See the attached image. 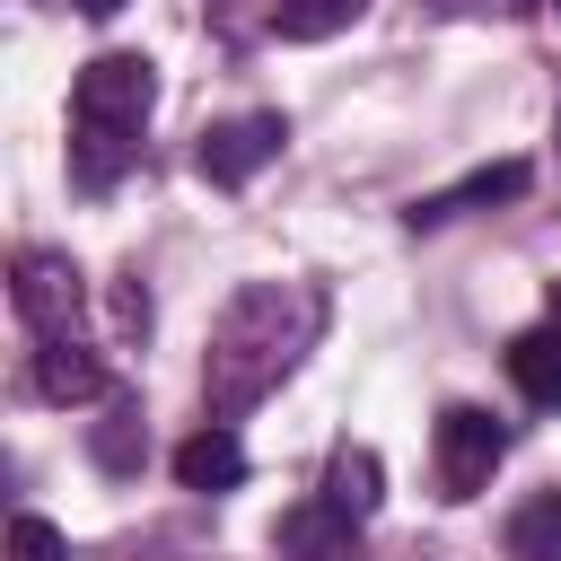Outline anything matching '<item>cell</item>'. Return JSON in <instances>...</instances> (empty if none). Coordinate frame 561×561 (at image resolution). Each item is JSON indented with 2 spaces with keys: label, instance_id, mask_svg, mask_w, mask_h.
I'll return each mask as SVG.
<instances>
[{
  "label": "cell",
  "instance_id": "4",
  "mask_svg": "<svg viewBox=\"0 0 561 561\" xmlns=\"http://www.w3.org/2000/svg\"><path fill=\"white\" fill-rule=\"evenodd\" d=\"M430 456H438V500H473V491L500 473L508 430H500L482 403H447V412H438V430H430Z\"/></svg>",
  "mask_w": 561,
  "mask_h": 561
},
{
  "label": "cell",
  "instance_id": "3",
  "mask_svg": "<svg viewBox=\"0 0 561 561\" xmlns=\"http://www.w3.org/2000/svg\"><path fill=\"white\" fill-rule=\"evenodd\" d=\"M9 307H18V324H26L35 342H61V333H79L88 280H79V263H70V254L26 245V254L9 263Z\"/></svg>",
  "mask_w": 561,
  "mask_h": 561
},
{
  "label": "cell",
  "instance_id": "17",
  "mask_svg": "<svg viewBox=\"0 0 561 561\" xmlns=\"http://www.w3.org/2000/svg\"><path fill=\"white\" fill-rule=\"evenodd\" d=\"M438 18H508V9H526V0H430Z\"/></svg>",
  "mask_w": 561,
  "mask_h": 561
},
{
  "label": "cell",
  "instance_id": "7",
  "mask_svg": "<svg viewBox=\"0 0 561 561\" xmlns=\"http://www.w3.org/2000/svg\"><path fill=\"white\" fill-rule=\"evenodd\" d=\"M535 175H526V158H500V167H473V175H456L447 193H421L412 202V228H438V219H456V210H491V202H517Z\"/></svg>",
  "mask_w": 561,
  "mask_h": 561
},
{
  "label": "cell",
  "instance_id": "19",
  "mask_svg": "<svg viewBox=\"0 0 561 561\" xmlns=\"http://www.w3.org/2000/svg\"><path fill=\"white\" fill-rule=\"evenodd\" d=\"M552 324H561V280H552Z\"/></svg>",
  "mask_w": 561,
  "mask_h": 561
},
{
  "label": "cell",
  "instance_id": "1",
  "mask_svg": "<svg viewBox=\"0 0 561 561\" xmlns=\"http://www.w3.org/2000/svg\"><path fill=\"white\" fill-rule=\"evenodd\" d=\"M324 333V289L316 280H245L219 324H210V359H202V386H210V412L237 421L254 412Z\"/></svg>",
  "mask_w": 561,
  "mask_h": 561
},
{
  "label": "cell",
  "instance_id": "9",
  "mask_svg": "<svg viewBox=\"0 0 561 561\" xmlns=\"http://www.w3.org/2000/svg\"><path fill=\"white\" fill-rule=\"evenodd\" d=\"M175 482H184V491H237V482H245L237 430H228V421H202V430L175 447Z\"/></svg>",
  "mask_w": 561,
  "mask_h": 561
},
{
  "label": "cell",
  "instance_id": "15",
  "mask_svg": "<svg viewBox=\"0 0 561 561\" xmlns=\"http://www.w3.org/2000/svg\"><path fill=\"white\" fill-rule=\"evenodd\" d=\"M9 561H61V535H53V517L18 508V517H9Z\"/></svg>",
  "mask_w": 561,
  "mask_h": 561
},
{
  "label": "cell",
  "instance_id": "6",
  "mask_svg": "<svg viewBox=\"0 0 561 561\" xmlns=\"http://www.w3.org/2000/svg\"><path fill=\"white\" fill-rule=\"evenodd\" d=\"M280 561H359V517L333 508L324 491L298 500V508L280 517Z\"/></svg>",
  "mask_w": 561,
  "mask_h": 561
},
{
  "label": "cell",
  "instance_id": "13",
  "mask_svg": "<svg viewBox=\"0 0 561 561\" xmlns=\"http://www.w3.org/2000/svg\"><path fill=\"white\" fill-rule=\"evenodd\" d=\"M359 18H368V0H272V35L280 44H324V35L359 26Z\"/></svg>",
  "mask_w": 561,
  "mask_h": 561
},
{
  "label": "cell",
  "instance_id": "14",
  "mask_svg": "<svg viewBox=\"0 0 561 561\" xmlns=\"http://www.w3.org/2000/svg\"><path fill=\"white\" fill-rule=\"evenodd\" d=\"M508 561H561V491H535L508 508Z\"/></svg>",
  "mask_w": 561,
  "mask_h": 561
},
{
  "label": "cell",
  "instance_id": "8",
  "mask_svg": "<svg viewBox=\"0 0 561 561\" xmlns=\"http://www.w3.org/2000/svg\"><path fill=\"white\" fill-rule=\"evenodd\" d=\"M35 394H44V403H114V394H105V359H96L79 333L35 342Z\"/></svg>",
  "mask_w": 561,
  "mask_h": 561
},
{
  "label": "cell",
  "instance_id": "16",
  "mask_svg": "<svg viewBox=\"0 0 561 561\" xmlns=\"http://www.w3.org/2000/svg\"><path fill=\"white\" fill-rule=\"evenodd\" d=\"M114 316H123V333H149V289L123 280V289H114Z\"/></svg>",
  "mask_w": 561,
  "mask_h": 561
},
{
  "label": "cell",
  "instance_id": "5",
  "mask_svg": "<svg viewBox=\"0 0 561 561\" xmlns=\"http://www.w3.org/2000/svg\"><path fill=\"white\" fill-rule=\"evenodd\" d=\"M280 140H289V123H280L272 105H254V114L210 123V131H202V149H193V167H202L210 184H254V175L280 158Z\"/></svg>",
  "mask_w": 561,
  "mask_h": 561
},
{
  "label": "cell",
  "instance_id": "2",
  "mask_svg": "<svg viewBox=\"0 0 561 561\" xmlns=\"http://www.w3.org/2000/svg\"><path fill=\"white\" fill-rule=\"evenodd\" d=\"M158 105V61L149 53H96L70 88V131H105V140H140Z\"/></svg>",
  "mask_w": 561,
  "mask_h": 561
},
{
  "label": "cell",
  "instance_id": "12",
  "mask_svg": "<svg viewBox=\"0 0 561 561\" xmlns=\"http://www.w3.org/2000/svg\"><path fill=\"white\" fill-rule=\"evenodd\" d=\"M324 500H333V508H351V517L368 526V517H377V500H386V465H377V447L342 438V447L324 456Z\"/></svg>",
  "mask_w": 561,
  "mask_h": 561
},
{
  "label": "cell",
  "instance_id": "11",
  "mask_svg": "<svg viewBox=\"0 0 561 561\" xmlns=\"http://www.w3.org/2000/svg\"><path fill=\"white\" fill-rule=\"evenodd\" d=\"M508 377H517V394H526L535 412H561V324H552V316L508 342Z\"/></svg>",
  "mask_w": 561,
  "mask_h": 561
},
{
  "label": "cell",
  "instance_id": "18",
  "mask_svg": "<svg viewBox=\"0 0 561 561\" xmlns=\"http://www.w3.org/2000/svg\"><path fill=\"white\" fill-rule=\"evenodd\" d=\"M61 9H79V18H114L123 0H61Z\"/></svg>",
  "mask_w": 561,
  "mask_h": 561
},
{
  "label": "cell",
  "instance_id": "10",
  "mask_svg": "<svg viewBox=\"0 0 561 561\" xmlns=\"http://www.w3.org/2000/svg\"><path fill=\"white\" fill-rule=\"evenodd\" d=\"M140 456H149V421H140V403H131V394H114V403L88 421V465L123 482V473H140Z\"/></svg>",
  "mask_w": 561,
  "mask_h": 561
}]
</instances>
